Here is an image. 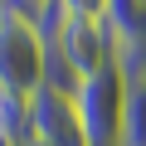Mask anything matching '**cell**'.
<instances>
[{
	"mask_svg": "<svg viewBox=\"0 0 146 146\" xmlns=\"http://www.w3.org/2000/svg\"><path fill=\"white\" fill-rule=\"evenodd\" d=\"M49 83V44H44V29L10 10L0 0V93L10 98H34L39 88Z\"/></svg>",
	"mask_w": 146,
	"mask_h": 146,
	"instance_id": "1",
	"label": "cell"
},
{
	"mask_svg": "<svg viewBox=\"0 0 146 146\" xmlns=\"http://www.w3.org/2000/svg\"><path fill=\"white\" fill-rule=\"evenodd\" d=\"M73 107H78L83 122V141L88 146H122V112H127V83H122V68L107 63L98 73L78 83L73 93Z\"/></svg>",
	"mask_w": 146,
	"mask_h": 146,
	"instance_id": "2",
	"label": "cell"
},
{
	"mask_svg": "<svg viewBox=\"0 0 146 146\" xmlns=\"http://www.w3.org/2000/svg\"><path fill=\"white\" fill-rule=\"evenodd\" d=\"M29 131H34V141H44V146H88V141H83L78 107H73V93H58V88H49V83L29 98Z\"/></svg>",
	"mask_w": 146,
	"mask_h": 146,
	"instance_id": "3",
	"label": "cell"
},
{
	"mask_svg": "<svg viewBox=\"0 0 146 146\" xmlns=\"http://www.w3.org/2000/svg\"><path fill=\"white\" fill-rule=\"evenodd\" d=\"M34 131H29V98H10L0 93V141L5 146H25Z\"/></svg>",
	"mask_w": 146,
	"mask_h": 146,
	"instance_id": "4",
	"label": "cell"
},
{
	"mask_svg": "<svg viewBox=\"0 0 146 146\" xmlns=\"http://www.w3.org/2000/svg\"><path fill=\"white\" fill-rule=\"evenodd\" d=\"M5 5H10V10H20V15H29V20H39L54 0H5Z\"/></svg>",
	"mask_w": 146,
	"mask_h": 146,
	"instance_id": "5",
	"label": "cell"
},
{
	"mask_svg": "<svg viewBox=\"0 0 146 146\" xmlns=\"http://www.w3.org/2000/svg\"><path fill=\"white\" fill-rule=\"evenodd\" d=\"M136 5H141V10H146V0H136Z\"/></svg>",
	"mask_w": 146,
	"mask_h": 146,
	"instance_id": "6",
	"label": "cell"
},
{
	"mask_svg": "<svg viewBox=\"0 0 146 146\" xmlns=\"http://www.w3.org/2000/svg\"><path fill=\"white\" fill-rule=\"evenodd\" d=\"M0 146H5V141H0Z\"/></svg>",
	"mask_w": 146,
	"mask_h": 146,
	"instance_id": "7",
	"label": "cell"
}]
</instances>
